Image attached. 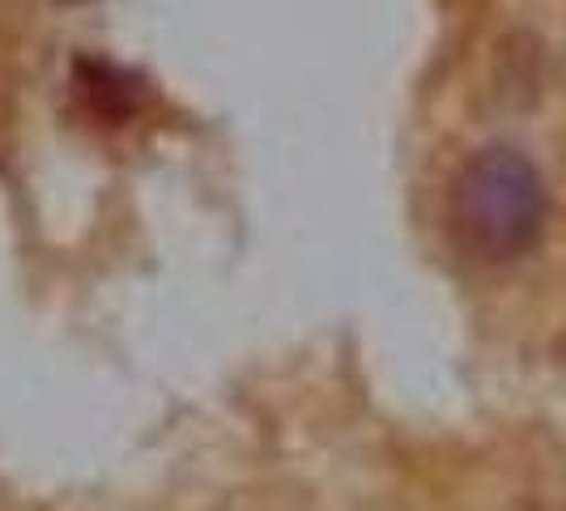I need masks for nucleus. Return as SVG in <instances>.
<instances>
[{
  "instance_id": "1",
  "label": "nucleus",
  "mask_w": 566,
  "mask_h": 511,
  "mask_svg": "<svg viewBox=\"0 0 566 511\" xmlns=\"http://www.w3.org/2000/svg\"><path fill=\"white\" fill-rule=\"evenodd\" d=\"M549 197L528 154L511 145L478 149L452 184V230L478 260L503 264L533 252L545 230Z\"/></svg>"
},
{
  "instance_id": "3",
  "label": "nucleus",
  "mask_w": 566,
  "mask_h": 511,
  "mask_svg": "<svg viewBox=\"0 0 566 511\" xmlns=\"http://www.w3.org/2000/svg\"><path fill=\"white\" fill-rule=\"evenodd\" d=\"M56 4H85V0H56Z\"/></svg>"
},
{
  "instance_id": "2",
  "label": "nucleus",
  "mask_w": 566,
  "mask_h": 511,
  "mask_svg": "<svg viewBox=\"0 0 566 511\" xmlns=\"http://www.w3.org/2000/svg\"><path fill=\"white\" fill-rule=\"evenodd\" d=\"M73 77H77V94L85 98V107L112 124H124L142 103V82L107 60H77Z\"/></svg>"
}]
</instances>
